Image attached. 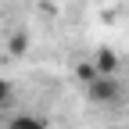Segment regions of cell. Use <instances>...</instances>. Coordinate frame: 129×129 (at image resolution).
<instances>
[{"instance_id": "obj_4", "label": "cell", "mask_w": 129, "mask_h": 129, "mask_svg": "<svg viewBox=\"0 0 129 129\" xmlns=\"http://www.w3.org/2000/svg\"><path fill=\"white\" fill-rule=\"evenodd\" d=\"M11 101V83H7V79H0V108H4Z\"/></svg>"}, {"instance_id": "obj_2", "label": "cell", "mask_w": 129, "mask_h": 129, "mask_svg": "<svg viewBox=\"0 0 129 129\" xmlns=\"http://www.w3.org/2000/svg\"><path fill=\"white\" fill-rule=\"evenodd\" d=\"M93 68H97V75H115V72H118V57H115V50L101 47V50L93 54Z\"/></svg>"}, {"instance_id": "obj_1", "label": "cell", "mask_w": 129, "mask_h": 129, "mask_svg": "<svg viewBox=\"0 0 129 129\" xmlns=\"http://www.w3.org/2000/svg\"><path fill=\"white\" fill-rule=\"evenodd\" d=\"M86 90H90V97L97 104H118V101H125V86L118 83V75H97Z\"/></svg>"}, {"instance_id": "obj_3", "label": "cell", "mask_w": 129, "mask_h": 129, "mask_svg": "<svg viewBox=\"0 0 129 129\" xmlns=\"http://www.w3.org/2000/svg\"><path fill=\"white\" fill-rule=\"evenodd\" d=\"M7 129H47V122L36 118V115H18V118H11Z\"/></svg>"}]
</instances>
